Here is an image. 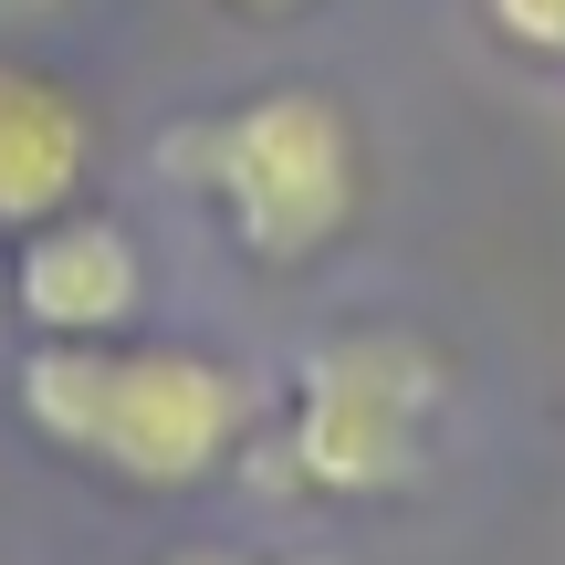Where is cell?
<instances>
[{
	"mask_svg": "<svg viewBox=\"0 0 565 565\" xmlns=\"http://www.w3.org/2000/svg\"><path fill=\"white\" fill-rule=\"evenodd\" d=\"M11 408L42 450L84 461L95 482L126 492H200L231 471L263 429L252 366L200 356V345H32L11 366Z\"/></svg>",
	"mask_w": 565,
	"mask_h": 565,
	"instance_id": "obj_1",
	"label": "cell"
},
{
	"mask_svg": "<svg viewBox=\"0 0 565 565\" xmlns=\"http://www.w3.org/2000/svg\"><path fill=\"white\" fill-rule=\"evenodd\" d=\"M168 168L221 210V231L242 242V263H263V273L324 263V252L356 231V210H366L356 116H345L324 84H263V95L179 126Z\"/></svg>",
	"mask_w": 565,
	"mask_h": 565,
	"instance_id": "obj_2",
	"label": "cell"
},
{
	"mask_svg": "<svg viewBox=\"0 0 565 565\" xmlns=\"http://www.w3.org/2000/svg\"><path fill=\"white\" fill-rule=\"evenodd\" d=\"M450 419V356L408 324H335L294 366V419H282V471L324 503H377L408 492L440 450Z\"/></svg>",
	"mask_w": 565,
	"mask_h": 565,
	"instance_id": "obj_3",
	"label": "cell"
},
{
	"mask_svg": "<svg viewBox=\"0 0 565 565\" xmlns=\"http://www.w3.org/2000/svg\"><path fill=\"white\" fill-rule=\"evenodd\" d=\"M0 303L42 345H105V335H126L147 315V252L105 210H63V221L21 231L0 252Z\"/></svg>",
	"mask_w": 565,
	"mask_h": 565,
	"instance_id": "obj_4",
	"label": "cell"
},
{
	"mask_svg": "<svg viewBox=\"0 0 565 565\" xmlns=\"http://www.w3.org/2000/svg\"><path fill=\"white\" fill-rule=\"evenodd\" d=\"M95 189V116L32 53H0V231H42Z\"/></svg>",
	"mask_w": 565,
	"mask_h": 565,
	"instance_id": "obj_5",
	"label": "cell"
},
{
	"mask_svg": "<svg viewBox=\"0 0 565 565\" xmlns=\"http://www.w3.org/2000/svg\"><path fill=\"white\" fill-rule=\"evenodd\" d=\"M482 21L524 63H565V0H482Z\"/></svg>",
	"mask_w": 565,
	"mask_h": 565,
	"instance_id": "obj_6",
	"label": "cell"
},
{
	"mask_svg": "<svg viewBox=\"0 0 565 565\" xmlns=\"http://www.w3.org/2000/svg\"><path fill=\"white\" fill-rule=\"evenodd\" d=\"M158 565H273V555H242V545H168Z\"/></svg>",
	"mask_w": 565,
	"mask_h": 565,
	"instance_id": "obj_7",
	"label": "cell"
},
{
	"mask_svg": "<svg viewBox=\"0 0 565 565\" xmlns=\"http://www.w3.org/2000/svg\"><path fill=\"white\" fill-rule=\"evenodd\" d=\"M242 21H294V11H315V0H231Z\"/></svg>",
	"mask_w": 565,
	"mask_h": 565,
	"instance_id": "obj_8",
	"label": "cell"
},
{
	"mask_svg": "<svg viewBox=\"0 0 565 565\" xmlns=\"http://www.w3.org/2000/svg\"><path fill=\"white\" fill-rule=\"evenodd\" d=\"M273 565H345V555H273Z\"/></svg>",
	"mask_w": 565,
	"mask_h": 565,
	"instance_id": "obj_9",
	"label": "cell"
},
{
	"mask_svg": "<svg viewBox=\"0 0 565 565\" xmlns=\"http://www.w3.org/2000/svg\"><path fill=\"white\" fill-rule=\"evenodd\" d=\"M0 11H63V0H0Z\"/></svg>",
	"mask_w": 565,
	"mask_h": 565,
	"instance_id": "obj_10",
	"label": "cell"
},
{
	"mask_svg": "<svg viewBox=\"0 0 565 565\" xmlns=\"http://www.w3.org/2000/svg\"><path fill=\"white\" fill-rule=\"evenodd\" d=\"M0 315H11V303H0Z\"/></svg>",
	"mask_w": 565,
	"mask_h": 565,
	"instance_id": "obj_11",
	"label": "cell"
}]
</instances>
